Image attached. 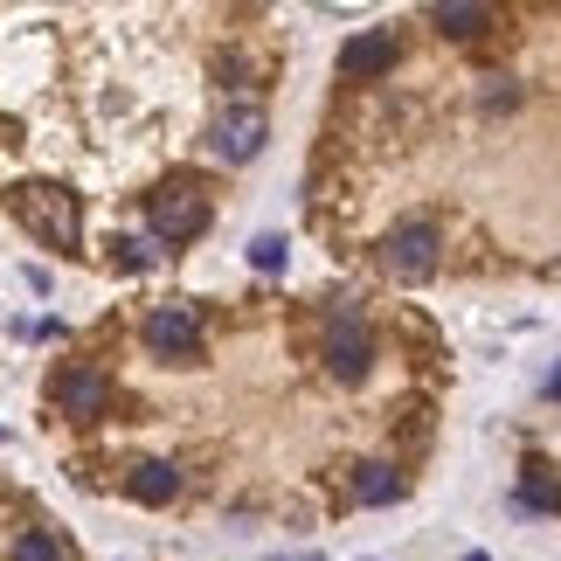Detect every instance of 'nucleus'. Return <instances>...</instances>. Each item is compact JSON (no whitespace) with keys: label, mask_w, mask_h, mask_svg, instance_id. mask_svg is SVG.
Here are the masks:
<instances>
[{"label":"nucleus","mask_w":561,"mask_h":561,"mask_svg":"<svg viewBox=\"0 0 561 561\" xmlns=\"http://www.w3.org/2000/svg\"><path fill=\"white\" fill-rule=\"evenodd\" d=\"M548 402H561V368H554V375H548Z\"/></svg>","instance_id":"dca6fc26"},{"label":"nucleus","mask_w":561,"mask_h":561,"mask_svg":"<svg viewBox=\"0 0 561 561\" xmlns=\"http://www.w3.org/2000/svg\"><path fill=\"white\" fill-rule=\"evenodd\" d=\"M319 354H327V375H333V381H360V375L375 368V333H368V319H360L354 306H340V312L327 319V347H319Z\"/></svg>","instance_id":"f03ea898"},{"label":"nucleus","mask_w":561,"mask_h":561,"mask_svg":"<svg viewBox=\"0 0 561 561\" xmlns=\"http://www.w3.org/2000/svg\"><path fill=\"white\" fill-rule=\"evenodd\" d=\"M146 215H153V236H160V243H194V236L215 222V208H208L202 187H160L153 202H146Z\"/></svg>","instance_id":"20e7f679"},{"label":"nucleus","mask_w":561,"mask_h":561,"mask_svg":"<svg viewBox=\"0 0 561 561\" xmlns=\"http://www.w3.org/2000/svg\"><path fill=\"white\" fill-rule=\"evenodd\" d=\"M402 62V42H396V28H368V35H354L347 49H340V77H354V83H375V77H388Z\"/></svg>","instance_id":"0eeeda50"},{"label":"nucleus","mask_w":561,"mask_h":561,"mask_svg":"<svg viewBox=\"0 0 561 561\" xmlns=\"http://www.w3.org/2000/svg\"><path fill=\"white\" fill-rule=\"evenodd\" d=\"M14 561H62V548L49 541V534H21V541H14Z\"/></svg>","instance_id":"4468645a"},{"label":"nucleus","mask_w":561,"mask_h":561,"mask_svg":"<svg viewBox=\"0 0 561 561\" xmlns=\"http://www.w3.org/2000/svg\"><path fill=\"white\" fill-rule=\"evenodd\" d=\"M133 500L139 506H174V492H181V471L174 465H160V458H146V465H133Z\"/></svg>","instance_id":"9d476101"},{"label":"nucleus","mask_w":561,"mask_h":561,"mask_svg":"<svg viewBox=\"0 0 561 561\" xmlns=\"http://www.w3.org/2000/svg\"><path fill=\"white\" fill-rule=\"evenodd\" d=\"M285 250H291L285 236H256V243H250V264L256 271H285Z\"/></svg>","instance_id":"ddd939ff"},{"label":"nucleus","mask_w":561,"mask_h":561,"mask_svg":"<svg viewBox=\"0 0 561 561\" xmlns=\"http://www.w3.org/2000/svg\"><path fill=\"white\" fill-rule=\"evenodd\" d=\"M125 256H118V264H133V271H146V264H153V243H118Z\"/></svg>","instance_id":"2eb2a0df"},{"label":"nucleus","mask_w":561,"mask_h":561,"mask_svg":"<svg viewBox=\"0 0 561 561\" xmlns=\"http://www.w3.org/2000/svg\"><path fill=\"white\" fill-rule=\"evenodd\" d=\"M430 28H444L450 42H471V35L492 28V8H479V0H437V8H430Z\"/></svg>","instance_id":"1a4fd4ad"},{"label":"nucleus","mask_w":561,"mask_h":561,"mask_svg":"<svg viewBox=\"0 0 561 561\" xmlns=\"http://www.w3.org/2000/svg\"><path fill=\"white\" fill-rule=\"evenodd\" d=\"M271 139V118L256 112V104H229L222 118H215V153L222 160H256Z\"/></svg>","instance_id":"6e6552de"},{"label":"nucleus","mask_w":561,"mask_h":561,"mask_svg":"<svg viewBox=\"0 0 561 561\" xmlns=\"http://www.w3.org/2000/svg\"><path fill=\"white\" fill-rule=\"evenodd\" d=\"M354 500L360 506H396L402 500V471L396 465H354Z\"/></svg>","instance_id":"9b49d317"},{"label":"nucleus","mask_w":561,"mask_h":561,"mask_svg":"<svg viewBox=\"0 0 561 561\" xmlns=\"http://www.w3.org/2000/svg\"><path fill=\"white\" fill-rule=\"evenodd\" d=\"M381 271L402 277V285H416V277L437 271V229L423 222V215H409V222H396L381 236Z\"/></svg>","instance_id":"7ed1b4c3"},{"label":"nucleus","mask_w":561,"mask_h":561,"mask_svg":"<svg viewBox=\"0 0 561 561\" xmlns=\"http://www.w3.org/2000/svg\"><path fill=\"white\" fill-rule=\"evenodd\" d=\"M8 208H14V222L28 229V236H42L49 250H77V194L70 187L28 181V187L8 194Z\"/></svg>","instance_id":"f257e3e1"},{"label":"nucleus","mask_w":561,"mask_h":561,"mask_svg":"<svg viewBox=\"0 0 561 561\" xmlns=\"http://www.w3.org/2000/svg\"><path fill=\"white\" fill-rule=\"evenodd\" d=\"M146 347H153L160 360H202V312L194 306H153L146 312Z\"/></svg>","instance_id":"39448f33"},{"label":"nucleus","mask_w":561,"mask_h":561,"mask_svg":"<svg viewBox=\"0 0 561 561\" xmlns=\"http://www.w3.org/2000/svg\"><path fill=\"white\" fill-rule=\"evenodd\" d=\"M56 409H62V416H77V423L104 416V409H112V381H104V368H91V360L62 368L56 375Z\"/></svg>","instance_id":"423d86ee"},{"label":"nucleus","mask_w":561,"mask_h":561,"mask_svg":"<svg viewBox=\"0 0 561 561\" xmlns=\"http://www.w3.org/2000/svg\"><path fill=\"white\" fill-rule=\"evenodd\" d=\"M513 506H527V513H561V485L548 479V465H527V479H520V492H513Z\"/></svg>","instance_id":"f8f14e48"}]
</instances>
